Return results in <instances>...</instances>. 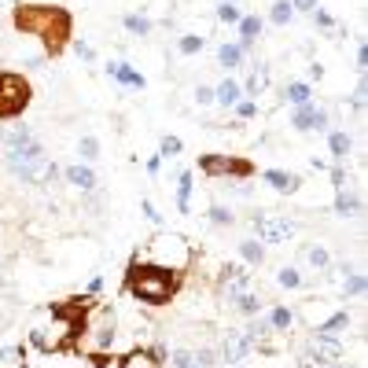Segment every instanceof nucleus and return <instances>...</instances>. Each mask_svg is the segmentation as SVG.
<instances>
[{"label":"nucleus","instance_id":"nucleus-10","mask_svg":"<svg viewBox=\"0 0 368 368\" xmlns=\"http://www.w3.org/2000/svg\"><path fill=\"white\" fill-rule=\"evenodd\" d=\"M291 125L298 133H324L328 129V110L317 103H302L291 110Z\"/></svg>","mask_w":368,"mask_h":368},{"label":"nucleus","instance_id":"nucleus-37","mask_svg":"<svg viewBox=\"0 0 368 368\" xmlns=\"http://www.w3.org/2000/svg\"><path fill=\"white\" fill-rule=\"evenodd\" d=\"M343 291H346L350 298H361V295H364V273H346Z\"/></svg>","mask_w":368,"mask_h":368},{"label":"nucleus","instance_id":"nucleus-38","mask_svg":"<svg viewBox=\"0 0 368 368\" xmlns=\"http://www.w3.org/2000/svg\"><path fill=\"white\" fill-rule=\"evenodd\" d=\"M144 357H148L155 368H166V361H170V350L163 346V343H155V346H148V350H140Z\"/></svg>","mask_w":368,"mask_h":368},{"label":"nucleus","instance_id":"nucleus-5","mask_svg":"<svg viewBox=\"0 0 368 368\" xmlns=\"http://www.w3.org/2000/svg\"><path fill=\"white\" fill-rule=\"evenodd\" d=\"M144 258L155 262V265H166V269L184 273V269L191 265V247H188V239L177 236V232H158L148 243V254H144Z\"/></svg>","mask_w":368,"mask_h":368},{"label":"nucleus","instance_id":"nucleus-57","mask_svg":"<svg viewBox=\"0 0 368 368\" xmlns=\"http://www.w3.org/2000/svg\"><path fill=\"white\" fill-rule=\"evenodd\" d=\"M225 368H239V364H225Z\"/></svg>","mask_w":368,"mask_h":368},{"label":"nucleus","instance_id":"nucleus-28","mask_svg":"<svg viewBox=\"0 0 368 368\" xmlns=\"http://www.w3.org/2000/svg\"><path fill=\"white\" fill-rule=\"evenodd\" d=\"M206 221H210V225H217V229H229V225H236V214H232V206L214 203L210 210H206Z\"/></svg>","mask_w":368,"mask_h":368},{"label":"nucleus","instance_id":"nucleus-40","mask_svg":"<svg viewBox=\"0 0 368 368\" xmlns=\"http://www.w3.org/2000/svg\"><path fill=\"white\" fill-rule=\"evenodd\" d=\"M232 110H236V118H239V122H250L254 115H258V103H254V100H239Z\"/></svg>","mask_w":368,"mask_h":368},{"label":"nucleus","instance_id":"nucleus-41","mask_svg":"<svg viewBox=\"0 0 368 368\" xmlns=\"http://www.w3.org/2000/svg\"><path fill=\"white\" fill-rule=\"evenodd\" d=\"M191 361H196V364H206V368H214V364H217V354H214L210 346H203V350H196V354H191Z\"/></svg>","mask_w":368,"mask_h":368},{"label":"nucleus","instance_id":"nucleus-6","mask_svg":"<svg viewBox=\"0 0 368 368\" xmlns=\"http://www.w3.org/2000/svg\"><path fill=\"white\" fill-rule=\"evenodd\" d=\"M199 173L210 181H221V177H236V181H247L254 177V163L250 158H239V155H199Z\"/></svg>","mask_w":368,"mask_h":368},{"label":"nucleus","instance_id":"nucleus-33","mask_svg":"<svg viewBox=\"0 0 368 368\" xmlns=\"http://www.w3.org/2000/svg\"><path fill=\"white\" fill-rule=\"evenodd\" d=\"M184 151V144H181V137H163V140H158V155H163V163H166V158H177Z\"/></svg>","mask_w":368,"mask_h":368},{"label":"nucleus","instance_id":"nucleus-9","mask_svg":"<svg viewBox=\"0 0 368 368\" xmlns=\"http://www.w3.org/2000/svg\"><path fill=\"white\" fill-rule=\"evenodd\" d=\"M302 361L328 368V364H335V361H343V343H339V339H328V335H313V339H310V350L302 354Z\"/></svg>","mask_w":368,"mask_h":368},{"label":"nucleus","instance_id":"nucleus-46","mask_svg":"<svg viewBox=\"0 0 368 368\" xmlns=\"http://www.w3.org/2000/svg\"><path fill=\"white\" fill-rule=\"evenodd\" d=\"M196 103H199V107H210V103H214V89L199 85V89H196Z\"/></svg>","mask_w":368,"mask_h":368},{"label":"nucleus","instance_id":"nucleus-25","mask_svg":"<svg viewBox=\"0 0 368 368\" xmlns=\"http://www.w3.org/2000/svg\"><path fill=\"white\" fill-rule=\"evenodd\" d=\"M265 324L273 328L277 335H284V331H291V324H295V313L287 310V306H273V310H269V317H265Z\"/></svg>","mask_w":368,"mask_h":368},{"label":"nucleus","instance_id":"nucleus-52","mask_svg":"<svg viewBox=\"0 0 368 368\" xmlns=\"http://www.w3.org/2000/svg\"><path fill=\"white\" fill-rule=\"evenodd\" d=\"M100 287H103V277H92V280H89V291H85V295H96V291H100Z\"/></svg>","mask_w":368,"mask_h":368},{"label":"nucleus","instance_id":"nucleus-14","mask_svg":"<svg viewBox=\"0 0 368 368\" xmlns=\"http://www.w3.org/2000/svg\"><path fill=\"white\" fill-rule=\"evenodd\" d=\"M63 173V181L67 184H74L77 191H96V173H92V166H85V163H70L67 170H59Z\"/></svg>","mask_w":368,"mask_h":368},{"label":"nucleus","instance_id":"nucleus-55","mask_svg":"<svg viewBox=\"0 0 368 368\" xmlns=\"http://www.w3.org/2000/svg\"><path fill=\"white\" fill-rule=\"evenodd\" d=\"M328 368H346V364H339V361H335V364H328Z\"/></svg>","mask_w":368,"mask_h":368},{"label":"nucleus","instance_id":"nucleus-43","mask_svg":"<svg viewBox=\"0 0 368 368\" xmlns=\"http://www.w3.org/2000/svg\"><path fill=\"white\" fill-rule=\"evenodd\" d=\"M166 364H170V368H188V364H191V350H173Z\"/></svg>","mask_w":368,"mask_h":368},{"label":"nucleus","instance_id":"nucleus-24","mask_svg":"<svg viewBox=\"0 0 368 368\" xmlns=\"http://www.w3.org/2000/svg\"><path fill=\"white\" fill-rule=\"evenodd\" d=\"M232 306L243 313V317H262V310H265V298L262 295H254V291H243L239 298H232Z\"/></svg>","mask_w":368,"mask_h":368},{"label":"nucleus","instance_id":"nucleus-4","mask_svg":"<svg viewBox=\"0 0 368 368\" xmlns=\"http://www.w3.org/2000/svg\"><path fill=\"white\" fill-rule=\"evenodd\" d=\"M30 103H34V85L15 70H0V122L23 118Z\"/></svg>","mask_w":368,"mask_h":368},{"label":"nucleus","instance_id":"nucleus-26","mask_svg":"<svg viewBox=\"0 0 368 368\" xmlns=\"http://www.w3.org/2000/svg\"><path fill=\"white\" fill-rule=\"evenodd\" d=\"M302 258H306L313 269H331V254H328V247L324 243H310V247H302Z\"/></svg>","mask_w":368,"mask_h":368},{"label":"nucleus","instance_id":"nucleus-35","mask_svg":"<svg viewBox=\"0 0 368 368\" xmlns=\"http://www.w3.org/2000/svg\"><path fill=\"white\" fill-rule=\"evenodd\" d=\"M277 284L287 287V291H295V287H302V273H298L295 265H284L280 273H277Z\"/></svg>","mask_w":368,"mask_h":368},{"label":"nucleus","instance_id":"nucleus-49","mask_svg":"<svg viewBox=\"0 0 368 368\" xmlns=\"http://www.w3.org/2000/svg\"><path fill=\"white\" fill-rule=\"evenodd\" d=\"M364 70H368V48H364V41H357V74L364 77Z\"/></svg>","mask_w":368,"mask_h":368},{"label":"nucleus","instance_id":"nucleus-17","mask_svg":"<svg viewBox=\"0 0 368 368\" xmlns=\"http://www.w3.org/2000/svg\"><path fill=\"white\" fill-rule=\"evenodd\" d=\"M236 26H239V41L236 44L243 48V52H250L254 41H258V34H262V19H258V15H243Z\"/></svg>","mask_w":368,"mask_h":368},{"label":"nucleus","instance_id":"nucleus-59","mask_svg":"<svg viewBox=\"0 0 368 368\" xmlns=\"http://www.w3.org/2000/svg\"><path fill=\"white\" fill-rule=\"evenodd\" d=\"M0 269H4V258H0Z\"/></svg>","mask_w":368,"mask_h":368},{"label":"nucleus","instance_id":"nucleus-23","mask_svg":"<svg viewBox=\"0 0 368 368\" xmlns=\"http://www.w3.org/2000/svg\"><path fill=\"white\" fill-rule=\"evenodd\" d=\"M122 26H125V34H133V37H148L155 23L148 19V15H140V11H129V15H122Z\"/></svg>","mask_w":368,"mask_h":368},{"label":"nucleus","instance_id":"nucleus-18","mask_svg":"<svg viewBox=\"0 0 368 368\" xmlns=\"http://www.w3.org/2000/svg\"><path fill=\"white\" fill-rule=\"evenodd\" d=\"M239 100H243V89H239V82H236V77H225V82H221L217 89H214V103L217 107H236Z\"/></svg>","mask_w":368,"mask_h":368},{"label":"nucleus","instance_id":"nucleus-45","mask_svg":"<svg viewBox=\"0 0 368 368\" xmlns=\"http://www.w3.org/2000/svg\"><path fill=\"white\" fill-rule=\"evenodd\" d=\"M70 48H74V52H77V59H85V63H92V59H96L92 44H85V41H70Z\"/></svg>","mask_w":368,"mask_h":368},{"label":"nucleus","instance_id":"nucleus-2","mask_svg":"<svg viewBox=\"0 0 368 368\" xmlns=\"http://www.w3.org/2000/svg\"><path fill=\"white\" fill-rule=\"evenodd\" d=\"M181 287H184V273L148 262L140 250L129 258L125 277H122V295H133L137 302H144V306H170Z\"/></svg>","mask_w":368,"mask_h":368},{"label":"nucleus","instance_id":"nucleus-50","mask_svg":"<svg viewBox=\"0 0 368 368\" xmlns=\"http://www.w3.org/2000/svg\"><path fill=\"white\" fill-rule=\"evenodd\" d=\"M313 19H317V26H321V30H331V26H335V19H331L328 11H321V8L313 11Z\"/></svg>","mask_w":368,"mask_h":368},{"label":"nucleus","instance_id":"nucleus-34","mask_svg":"<svg viewBox=\"0 0 368 368\" xmlns=\"http://www.w3.org/2000/svg\"><path fill=\"white\" fill-rule=\"evenodd\" d=\"M77 155H82L85 163H92V158H100V140H96L92 133H85L82 140H77Z\"/></svg>","mask_w":368,"mask_h":368},{"label":"nucleus","instance_id":"nucleus-29","mask_svg":"<svg viewBox=\"0 0 368 368\" xmlns=\"http://www.w3.org/2000/svg\"><path fill=\"white\" fill-rule=\"evenodd\" d=\"M284 96H287V103L291 107H302V103H313V89L306 85V82H291L284 89Z\"/></svg>","mask_w":368,"mask_h":368},{"label":"nucleus","instance_id":"nucleus-51","mask_svg":"<svg viewBox=\"0 0 368 368\" xmlns=\"http://www.w3.org/2000/svg\"><path fill=\"white\" fill-rule=\"evenodd\" d=\"M158 170H163V155H151L148 158V173H158Z\"/></svg>","mask_w":368,"mask_h":368},{"label":"nucleus","instance_id":"nucleus-32","mask_svg":"<svg viewBox=\"0 0 368 368\" xmlns=\"http://www.w3.org/2000/svg\"><path fill=\"white\" fill-rule=\"evenodd\" d=\"M0 364H8V368H23L26 364V346H4L0 350Z\"/></svg>","mask_w":368,"mask_h":368},{"label":"nucleus","instance_id":"nucleus-7","mask_svg":"<svg viewBox=\"0 0 368 368\" xmlns=\"http://www.w3.org/2000/svg\"><path fill=\"white\" fill-rule=\"evenodd\" d=\"M250 229H254V236H258V243H287V239L298 232V225L291 217L265 214V210H258L250 217Z\"/></svg>","mask_w":368,"mask_h":368},{"label":"nucleus","instance_id":"nucleus-21","mask_svg":"<svg viewBox=\"0 0 368 368\" xmlns=\"http://www.w3.org/2000/svg\"><path fill=\"white\" fill-rule=\"evenodd\" d=\"M350 328V313L346 310H339V313H331L324 324H317L313 328V335H328V339H339V335Z\"/></svg>","mask_w":368,"mask_h":368},{"label":"nucleus","instance_id":"nucleus-20","mask_svg":"<svg viewBox=\"0 0 368 368\" xmlns=\"http://www.w3.org/2000/svg\"><path fill=\"white\" fill-rule=\"evenodd\" d=\"M350 148H354V140H350V133H343V129L328 133V151H331V163H335V166H343V163H346Z\"/></svg>","mask_w":368,"mask_h":368},{"label":"nucleus","instance_id":"nucleus-44","mask_svg":"<svg viewBox=\"0 0 368 368\" xmlns=\"http://www.w3.org/2000/svg\"><path fill=\"white\" fill-rule=\"evenodd\" d=\"M140 210H144V217H148L151 225H163V214L155 210V203H151V199H144V203H140Z\"/></svg>","mask_w":368,"mask_h":368},{"label":"nucleus","instance_id":"nucleus-8","mask_svg":"<svg viewBox=\"0 0 368 368\" xmlns=\"http://www.w3.org/2000/svg\"><path fill=\"white\" fill-rule=\"evenodd\" d=\"M243 291H250V273H247V265H239V262L221 265V273H217V295L232 302V298H239Z\"/></svg>","mask_w":368,"mask_h":368},{"label":"nucleus","instance_id":"nucleus-22","mask_svg":"<svg viewBox=\"0 0 368 368\" xmlns=\"http://www.w3.org/2000/svg\"><path fill=\"white\" fill-rule=\"evenodd\" d=\"M34 129L30 125H11V129L0 137V144H4V151H15V148H26V144H34Z\"/></svg>","mask_w":368,"mask_h":368},{"label":"nucleus","instance_id":"nucleus-53","mask_svg":"<svg viewBox=\"0 0 368 368\" xmlns=\"http://www.w3.org/2000/svg\"><path fill=\"white\" fill-rule=\"evenodd\" d=\"M310 77H313V82H321V77H324V67H321V63H313V67H310Z\"/></svg>","mask_w":368,"mask_h":368},{"label":"nucleus","instance_id":"nucleus-47","mask_svg":"<svg viewBox=\"0 0 368 368\" xmlns=\"http://www.w3.org/2000/svg\"><path fill=\"white\" fill-rule=\"evenodd\" d=\"M364 96H368V89H364V77H361V85L354 89V96H350V103H354L357 110H364Z\"/></svg>","mask_w":368,"mask_h":368},{"label":"nucleus","instance_id":"nucleus-30","mask_svg":"<svg viewBox=\"0 0 368 368\" xmlns=\"http://www.w3.org/2000/svg\"><path fill=\"white\" fill-rule=\"evenodd\" d=\"M239 254H243L247 265H262L265 262V247L258 243V239H239Z\"/></svg>","mask_w":368,"mask_h":368},{"label":"nucleus","instance_id":"nucleus-56","mask_svg":"<svg viewBox=\"0 0 368 368\" xmlns=\"http://www.w3.org/2000/svg\"><path fill=\"white\" fill-rule=\"evenodd\" d=\"M188 368H206V364H196V361H191V364H188Z\"/></svg>","mask_w":368,"mask_h":368},{"label":"nucleus","instance_id":"nucleus-11","mask_svg":"<svg viewBox=\"0 0 368 368\" xmlns=\"http://www.w3.org/2000/svg\"><path fill=\"white\" fill-rule=\"evenodd\" d=\"M107 77L110 82H118V85H125V89H148V77H144L140 70H133L129 63H122V59H115V63H107Z\"/></svg>","mask_w":368,"mask_h":368},{"label":"nucleus","instance_id":"nucleus-3","mask_svg":"<svg viewBox=\"0 0 368 368\" xmlns=\"http://www.w3.org/2000/svg\"><path fill=\"white\" fill-rule=\"evenodd\" d=\"M4 166H8L11 177H19L26 184H34V188H48V184H56V177H59L56 158L44 151L41 140L26 144V148H15V151H4Z\"/></svg>","mask_w":368,"mask_h":368},{"label":"nucleus","instance_id":"nucleus-31","mask_svg":"<svg viewBox=\"0 0 368 368\" xmlns=\"http://www.w3.org/2000/svg\"><path fill=\"white\" fill-rule=\"evenodd\" d=\"M291 19H295L291 0H273V8H269V23H273V26H287Z\"/></svg>","mask_w":368,"mask_h":368},{"label":"nucleus","instance_id":"nucleus-19","mask_svg":"<svg viewBox=\"0 0 368 368\" xmlns=\"http://www.w3.org/2000/svg\"><path fill=\"white\" fill-rule=\"evenodd\" d=\"M191 191H196V173L181 170L177 173V210L181 214H191Z\"/></svg>","mask_w":368,"mask_h":368},{"label":"nucleus","instance_id":"nucleus-15","mask_svg":"<svg viewBox=\"0 0 368 368\" xmlns=\"http://www.w3.org/2000/svg\"><path fill=\"white\" fill-rule=\"evenodd\" d=\"M335 217H361V210H364V203H361V196L357 191H350V188H343V191H335Z\"/></svg>","mask_w":368,"mask_h":368},{"label":"nucleus","instance_id":"nucleus-1","mask_svg":"<svg viewBox=\"0 0 368 368\" xmlns=\"http://www.w3.org/2000/svg\"><path fill=\"white\" fill-rule=\"evenodd\" d=\"M11 30L41 41L48 59H59L74 41V15L63 4H11Z\"/></svg>","mask_w":368,"mask_h":368},{"label":"nucleus","instance_id":"nucleus-13","mask_svg":"<svg viewBox=\"0 0 368 368\" xmlns=\"http://www.w3.org/2000/svg\"><path fill=\"white\" fill-rule=\"evenodd\" d=\"M262 181L273 191H280V196H295V191L302 188V177H298V173H291V170H265Z\"/></svg>","mask_w":368,"mask_h":368},{"label":"nucleus","instance_id":"nucleus-16","mask_svg":"<svg viewBox=\"0 0 368 368\" xmlns=\"http://www.w3.org/2000/svg\"><path fill=\"white\" fill-rule=\"evenodd\" d=\"M239 89H243V96H247V100H258V96L269 89V67H265V63H254V67H250V74H247V82L239 85Z\"/></svg>","mask_w":368,"mask_h":368},{"label":"nucleus","instance_id":"nucleus-12","mask_svg":"<svg viewBox=\"0 0 368 368\" xmlns=\"http://www.w3.org/2000/svg\"><path fill=\"white\" fill-rule=\"evenodd\" d=\"M250 350H254V346L247 343L243 331H229L225 339H221V361H225V364H239V361L250 354Z\"/></svg>","mask_w":368,"mask_h":368},{"label":"nucleus","instance_id":"nucleus-27","mask_svg":"<svg viewBox=\"0 0 368 368\" xmlns=\"http://www.w3.org/2000/svg\"><path fill=\"white\" fill-rule=\"evenodd\" d=\"M243 56H247V52H243V48H239L236 41H232V44L225 41V44L217 48V63H221V67H225V70H236L239 63H243Z\"/></svg>","mask_w":368,"mask_h":368},{"label":"nucleus","instance_id":"nucleus-42","mask_svg":"<svg viewBox=\"0 0 368 368\" xmlns=\"http://www.w3.org/2000/svg\"><path fill=\"white\" fill-rule=\"evenodd\" d=\"M328 173H331V188H335V191L350 188V184H346V170H343V166H335V163H331V166H328Z\"/></svg>","mask_w":368,"mask_h":368},{"label":"nucleus","instance_id":"nucleus-54","mask_svg":"<svg viewBox=\"0 0 368 368\" xmlns=\"http://www.w3.org/2000/svg\"><path fill=\"white\" fill-rule=\"evenodd\" d=\"M15 4V0H0V8H11Z\"/></svg>","mask_w":368,"mask_h":368},{"label":"nucleus","instance_id":"nucleus-48","mask_svg":"<svg viewBox=\"0 0 368 368\" xmlns=\"http://www.w3.org/2000/svg\"><path fill=\"white\" fill-rule=\"evenodd\" d=\"M291 8H295V15H298V11H306V15H313L317 8H321V4H317V0H291Z\"/></svg>","mask_w":368,"mask_h":368},{"label":"nucleus","instance_id":"nucleus-39","mask_svg":"<svg viewBox=\"0 0 368 368\" xmlns=\"http://www.w3.org/2000/svg\"><path fill=\"white\" fill-rule=\"evenodd\" d=\"M217 19L229 23V26H236L239 19H243V11H239L236 4H229V0H221V4H217Z\"/></svg>","mask_w":368,"mask_h":368},{"label":"nucleus","instance_id":"nucleus-36","mask_svg":"<svg viewBox=\"0 0 368 368\" xmlns=\"http://www.w3.org/2000/svg\"><path fill=\"white\" fill-rule=\"evenodd\" d=\"M203 44H206V41H203L199 34H184V37L177 41V52H181V56H196V52H203Z\"/></svg>","mask_w":368,"mask_h":368},{"label":"nucleus","instance_id":"nucleus-58","mask_svg":"<svg viewBox=\"0 0 368 368\" xmlns=\"http://www.w3.org/2000/svg\"><path fill=\"white\" fill-rule=\"evenodd\" d=\"M229 4H239V0H229Z\"/></svg>","mask_w":368,"mask_h":368}]
</instances>
